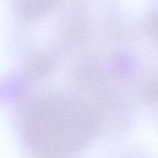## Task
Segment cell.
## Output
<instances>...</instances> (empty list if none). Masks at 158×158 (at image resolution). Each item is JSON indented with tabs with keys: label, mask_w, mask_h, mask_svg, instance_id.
<instances>
[{
	"label": "cell",
	"mask_w": 158,
	"mask_h": 158,
	"mask_svg": "<svg viewBox=\"0 0 158 158\" xmlns=\"http://www.w3.org/2000/svg\"><path fill=\"white\" fill-rule=\"evenodd\" d=\"M84 78V85L85 86ZM78 94L46 93L31 101L22 115L27 147L41 157H69L84 149L121 103L100 84Z\"/></svg>",
	"instance_id": "1"
},
{
	"label": "cell",
	"mask_w": 158,
	"mask_h": 158,
	"mask_svg": "<svg viewBox=\"0 0 158 158\" xmlns=\"http://www.w3.org/2000/svg\"><path fill=\"white\" fill-rule=\"evenodd\" d=\"M18 9L25 18L37 19L55 9L62 0H15Z\"/></svg>",
	"instance_id": "2"
},
{
	"label": "cell",
	"mask_w": 158,
	"mask_h": 158,
	"mask_svg": "<svg viewBox=\"0 0 158 158\" xmlns=\"http://www.w3.org/2000/svg\"><path fill=\"white\" fill-rule=\"evenodd\" d=\"M144 28L147 35L158 44V6L148 14Z\"/></svg>",
	"instance_id": "3"
}]
</instances>
